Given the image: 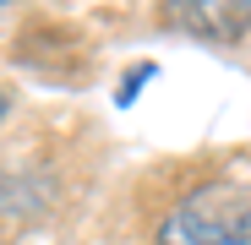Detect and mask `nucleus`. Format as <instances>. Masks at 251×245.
Listing matches in <instances>:
<instances>
[{
	"instance_id": "obj_3",
	"label": "nucleus",
	"mask_w": 251,
	"mask_h": 245,
	"mask_svg": "<svg viewBox=\"0 0 251 245\" xmlns=\"http://www.w3.org/2000/svg\"><path fill=\"white\" fill-rule=\"evenodd\" d=\"M148 76H153V66H148V60H142V66H137V71H131V82H126V88H120V93H115V98H120V109H126V104H131V98H137V93H142V82H148Z\"/></svg>"
},
{
	"instance_id": "obj_4",
	"label": "nucleus",
	"mask_w": 251,
	"mask_h": 245,
	"mask_svg": "<svg viewBox=\"0 0 251 245\" xmlns=\"http://www.w3.org/2000/svg\"><path fill=\"white\" fill-rule=\"evenodd\" d=\"M0 114H6V93H0Z\"/></svg>"
},
{
	"instance_id": "obj_2",
	"label": "nucleus",
	"mask_w": 251,
	"mask_h": 245,
	"mask_svg": "<svg viewBox=\"0 0 251 245\" xmlns=\"http://www.w3.org/2000/svg\"><path fill=\"white\" fill-rule=\"evenodd\" d=\"M164 22H175L191 38L229 44L251 27V0H164Z\"/></svg>"
},
{
	"instance_id": "obj_1",
	"label": "nucleus",
	"mask_w": 251,
	"mask_h": 245,
	"mask_svg": "<svg viewBox=\"0 0 251 245\" xmlns=\"http://www.w3.org/2000/svg\"><path fill=\"white\" fill-rule=\"evenodd\" d=\"M158 245H251V191H191L158 223Z\"/></svg>"
},
{
	"instance_id": "obj_5",
	"label": "nucleus",
	"mask_w": 251,
	"mask_h": 245,
	"mask_svg": "<svg viewBox=\"0 0 251 245\" xmlns=\"http://www.w3.org/2000/svg\"><path fill=\"white\" fill-rule=\"evenodd\" d=\"M0 6H6V0H0Z\"/></svg>"
}]
</instances>
